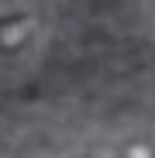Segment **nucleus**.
Wrapping results in <instances>:
<instances>
[{
    "label": "nucleus",
    "instance_id": "obj_1",
    "mask_svg": "<svg viewBox=\"0 0 155 158\" xmlns=\"http://www.w3.org/2000/svg\"><path fill=\"white\" fill-rule=\"evenodd\" d=\"M28 35H31V17H7V21H0V48L4 52L21 48L28 41Z\"/></svg>",
    "mask_w": 155,
    "mask_h": 158
},
{
    "label": "nucleus",
    "instance_id": "obj_2",
    "mask_svg": "<svg viewBox=\"0 0 155 158\" xmlns=\"http://www.w3.org/2000/svg\"><path fill=\"white\" fill-rule=\"evenodd\" d=\"M121 158H155V148L148 141H135V144H127L121 151Z\"/></svg>",
    "mask_w": 155,
    "mask_h": 158
}]
</instances>
